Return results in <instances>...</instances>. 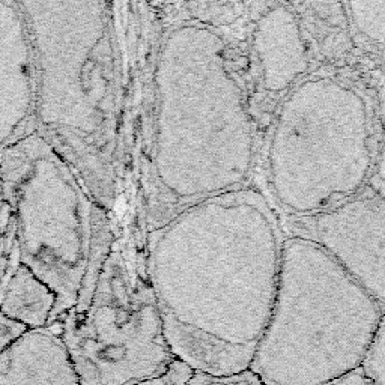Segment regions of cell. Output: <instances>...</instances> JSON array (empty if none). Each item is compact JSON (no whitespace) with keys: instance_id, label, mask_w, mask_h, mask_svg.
Returning a JSON list of instances; mask_svg holds the SVG:
<instances>
[{"instance_id":"ba28073f","label":"cell","mask_w":385,"mask_h":385,"mask_svg":"<svg viewBox=\"0 0 385 385\" xmlns=\"http://www.w3.org/2000/svg\"><path fill=\"white\" fill-rule=\"evenodd\" d=\"M291 236L325 249L385 310V199L361 192L330 211L287 218Z\"/></svg>"},{"instance_id":"52a82bcc","label":"cell","mask_w":385,"mask_h":385,"mask_svg":"<svg viewBox=\"0 0 385 385\" xmlns=\"http://www.w3.org/2000/svg\"><path fill=\"white\" fill-rule=\"evenodd\" d=\"M59 332L82 385H137L152 381L174 360L147 283L115 278L106 262Z\"/></svg>"},{"instance_id":"8992f818","label":"cell","mask_w":385,"mask_h":385,"mask_svg":"<svg viewBox=\"0 0 385 385\" xmlns=\"http://www.w3.org/2000/svg\"><path fill=\"white\" fill-rule=\"evenodd\" d=\"M2 182L11 204L20 264L57 296L55 321L80 301L91 285L96 242V205L71 163L37 131L3 151Z\"/></svg>"},{"instance_id":"2e32d148","label":"cell","mask_w":385,"mask_h":385,"mask_svg":"<svg viewBox=\"0 0 385 385\" xmlns=\"http://www.w3.org/2000/svg\"><path fill=\"white\" fill-rule=\"evenodd\" d=\"M188 385H265L256 373L246 370L227 376H215L204 372H196Z\"/></svg>"},{"instance_id":"5bb4252c","label":"cell","mask_w":385,"mask_h":385,"mask_svg":"<svg viewBox=\"0 0 385 385\" xmlns=\"http://www.w3.org/2000/svg\"><path fill=\"white\" fill-rule=\"evenodd\" d=\"M360 370L370 385H385V312L367 348Z\"/></svg>"},{"instance_id":"7c38bea8","label":"cell","mask_w":385,"mask_h":385,"mask_svg":"<svg viewBox=\"0 0 385 385\" xmlns=\"http://www.w3.org/2000/svg\"><path fill=\"white\" fill-rule=\"evenodd\" d=\"M57 296L51 287L33 273L19 264L8 278L0 300V314L26 330H42L55 322Z\"/></svg>"},{"instance_id":"8fae6325","label":"cell","mask_w":385,"mask_h":385,"mask_svg":"<svg viewBox=\"0 0 385 385\" xmlns=\"http://www.w3.org/2000/svg\"><path fill=\"white\" fill-rule=\"evenodd\" d=\"M0 385H82L53 328L29 330L0 354Z\"/></svg>"},{"instance_id":"5b68a950","label":"cell","mask_w":385,"mask_h":385,"mask_svg":"<svg viewBox=\"0 0 385 385\" xmlns=\"http://www.w3.org/2000/svg\"><path fill=\"white\" fill-rule=\"evenodd\" d=\"M375 155L363 92L336 75L312 74L276 115L267 151L269 188L287 218L325 213L366 190Z\"/></svg>"},{"instance_id":"ac0fdd59","label":"cell","mask_w":385,"mask_h":385,"mask_svg":"<svg viewBox=\"0 0 385 385\" xmlns=\"http://www.w3.org/2000/svg\"><path fill=\"white\" fill-rule=\"evenodd\" d=\"M26 331L29 330H26L24 327L19 325V323L6 319L0 314V354H2L12 342H15L21 334H24Z\"/></svg>"},{"instance_id":"3957f363","label":"cell","mask_w":385,"mask_h":385,"mask_svg":"<svg viewBox=\"0 0 385 385\" xmlns=\"http://www.w3.org/2000/svg\"><path fill=\"white\" fill-rule=\"evenodd\" d=\"M20 5L37 57L35 131L80 173L96 202L110 205L120 107L110 3Z\"/></svg>"},{"instance_id":"7a4b0ae2","label":"cell","mask_w":385,"mask_h":385,"mask_svg":"<svg viewBox=\"0 0 385 385\" xmlns=\"http://www.w3.org/2000/svg\"><path fill=\"white\" fill-rule=\"evenodd\" d=\"M227 41L199 17L164 33L154 65L150 208L154 227L192 204L247 187L256 138Z\"/></svg>"},{"instance_id":"ffe728a7","label":"cell","mask_w":385,"mask_h":385,"mask_svg":"<svg viewBox=\"0 0 385 385\" xmlns=\"http://www.w3.org/2000/svg\"><path fill=\"white\" fill-rule=\"evenodd\" d=\"M137 385H165L163 378H156V379H152V381H146V382H142V384H137Z\"/></svg>"},{"instance_id":"6da1fadb","label":"cell","mask_w":385,"mask_h":385,"mask_svg":"<svg viewBox=\"0 0 385 385\" xmlns=\"http://www.w3.org/2000/svg\"><path fill=\"white\" fill-rule=\"evenodd\" d=\"M285 242L273 206L250 187L154 227L146 278L174 357L215 376L250 370L273 313Z\"/></svg>"},{"instance_id":"e0dca14e","label":"cell","mask_w":385,"mask_h":385,"mask_svg":"<svg viewBox=\"0 0 385 385\" xmlns=\"http://www.w3.org/2000/svg\"><path fill=\"white\" fill-rule=\"evenodd\" d=\"M195 375L196 370L190 364L174 358L161 378L165 385H188Z\"/></svg>"},{"instance_id":"30bf717a","label":"cell","mask_w":385,"mask_h":385,"mask_svg":"<svg viewBox=\"0 0 385 385\" xmlns=\"http://www.w3.org/2000/svg\"><path fill=\"white\" fill-rule=\"evenodd\" d=\"M260 82L269 93H283L309 69L300 23L285 5H276L260 17L253 30Z\"/></svg>"},{"instance_id":"9c48e42d","label":"cell","mask_w":385,"mask_h":385,"mask_svg":"<svg viewBox=\"0 0 385 385\" xmlns=\"http://www.w3.org/2000/svg\"><path fill=\"white\" fill-rule=\"evenodd\" d=\"M37 57L20 2H0V151L35 131Z\"/></svg>"},{"instance_id":"4fadbf2b","label":"cell","mask_w":385,"mask_h":385,"mask_svg":"<svg viewBox=\"0 0 385 385\" xmlns=\"http://www.w3.org/2000/svg\"><path fill=\"white\" fill-rule=\"evenodd\" d=\"M355 29L375 46L385 47V2L346 3Z\"/></svg>"},{"instance_id":"277c9868","label":"cell","mask_w":385,"mask_h":385,"mask_svg":"<svg viewBox=\"0 0 385 385\" xmlns=\"http://www.w3.org/2000/svg\"><path fill=\"white\" fill-rule=\"evenodd\" d=\"M318 244L289 236L267 330L250 370L265 385H325L360 369L384 314Z\"/></svg>"},{"instance_id":"d6986e66","label":"cell","mask_w":385,"mask_h":385,"mask_svg":"<svg viewBox=\"0 0 385 385\" xmlns=\"http://www.w3.org/2000/svg\"><path fill=\"white\" fill-rule=\"evenodd\" d=\"M325 385H370V382L364 378V375L361 373L360 369H357L351 373L342 376V378L328 382Z\"/></svg>"},{"instance_id":"9a60e30c","label":"cell","mask_w":385,"mask_h":385,"mask_svg":"<svg viewBox=\"0 0 385 385\" xmlns=\"http://www.w3.org/2000/svg\"><path fill=\"white\" fill-rule=\"evenodd\" d=\"M376 143L373 172L367 187L373 195L385 199V84L379 92V138Z\"/></svg>"}]
</instances>
